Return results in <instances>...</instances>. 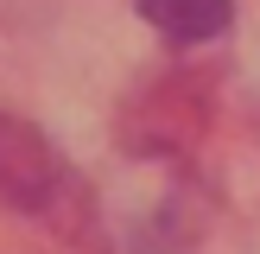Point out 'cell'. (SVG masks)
Here are the masks:
<instances>
[{
  "instance_id": "6da1fadb",
  "label": "cell",
  "mask_w": 260,
  "mask_h": 254,
  "mask_svg": "<svg viewBox=\"0 0 260 254\" xmlns=\"http://www.w3.org/2000/svg\"><path fill=\"white\" fill-rule=\"evenodd\" d=\"M63 184H70V178H63L57 146H51L32 121H19V114L0 108V203L45 216V210H57Z\"/></svg>"
},
{
  "instance_id": "7a4b0ae2",
  "label": "cell",
  "mask_w": 260,
  "mask_h": 254,
  "mask_svg": "<svg viewBox=\"0 0 260 254\" xmlns=\"http://www.w3.org/2000/svg\"><path fill=\"white\" fill-rule=\"evenodd\" d=\"M134 7L140 19H152V32L178 38V45H203L235 19V0H134Z\"/></svg>"
}]
</instances>
